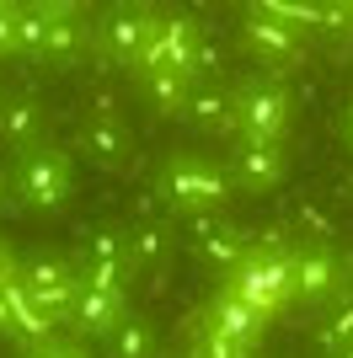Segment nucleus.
Wrapping results in <instances>:
<instances>
[{
  "mask_svg": "<svg viewBox=\"0 0 353 358\" xmlns=\"http://www.w3.org/2000/svg\"><path fill=\"white\" fill-rule=\"evenodd\" d=\"M338 145L353 155V96L342 102V113H338Z\"/></svg>",
  "mask_w": 353,
  "mask_h": 358,
  "instance_id": "nucleus-31",
  "label": "nucleus"
},
{
  "mask_svg": "<svg viewBox=\"0 0 353 358\" xmlns=\"http://www.w3.org/2000/svg\"><path fill=\"white\" fill-rule=\"evenodd\" d=\"M182 230H188V246H193V257L204 262V268H214V273H225L230 278L235 268H241V257L251 252V241H247V230L230 220L225 209H204V214H188V220H176Z\"/></svg>",
  "mask_w": 353,
  "mask_h": 358,
  "instance_id": "nucleus-6",
  "label": "nucleus"
},
{
  "mask_svg": "<svg viewBox=\"0 0 353 358\" xmlns=\"http://www.w3.org/2000/svg\"><path fill=\"white\" fill-rule=\"evenodd\" d=\"M294 257V252H289ZM289 257H268V252H247L241 257V268L230 273V284L225 289H235V294L247 299V305H257V310H284L294 299V262Z\"/></svg>",
  "mask_w": 353,
  "mask_h": 358,
  "instance_id": "nucleus-7",
  "label": "nucleus"
},
{
  "mask_svg": "<svg viewBox=\"0 0 353 358\" xmlns=\"http://www.w3.org/2000/svg\"><path fill=\"white\" fill-rule=\"evenodd\" d=\"M16 273H22V257L11 252V241H0V294L16 284Z\"/></svg>",
  "mask_w": 353,
  "mask_h": 358,
  "instance_id": "nucleus-28",
  "label": "nucleus"
},
{
  "mask_svg": "<svg viewBox=\"0 0 353 358\" xmlns=\"http://www.w3.org/2000/svg\"><path fill=\"white\" fill-rule=\"evenodd\" d=\"M182 358H193V353H182Z\"/></svg>",
  "mask_w": 353,
  "mask_h": 358,
  "instance_id": "nucleus-36",
  "label": "nucleus"
},
{
  "mask_svg": "<svg viewBox=\"0 0 353 358\" xmlns=\"http://www.w3.org/2000/svg\"><path fill=\"white\" fill-rule=\"evenodd\" d=\"M16 289L32 299V310L48 315L54 327H70V310H75V294H81V268H75V257L64 252H38L22 257V273H16Z\"/></svg>",
  "mask_w": 353,
  "mask_h": 358,
  "instance_id": "nucleus-3",
  "label": "nucleus"
},
{
  "mask_svg": "<svg viewBox=\"0 0 353 358\" xmlns=\"http://www.w3.org/2000/svg\"><path fill=\"white\" fill-rule=\"evenodd\" d=\"M11 27H16V0H0V54H11Z\"/></svg>",
  "mask_w": 353,
  "mask_h": 358,
  "instance_id": "nucleus-30",
  "label": "nucleus"
},
{
  "mask_svg": "<svg viewBox=\"0 0 353 358\" xmlns=\"http://www.w3.org/2000/svg\"><path fill=\"white\" fill-rule=\"evenodd\" d=\"M75 268H113V273H134L129 262V220H97L81 230L75 241Z\"/></svg>",
  "mask_w": 353,
  "mask_h": 358,
  "instance_id": "nucleus-16",
  "label": "nucleus"
},
{
  "mask_svg": "<svg viewBox=\"0 0 353 358\" xmlns=\"http://www.w3.org/2000/svg\"><path fill=\"white\" fill-rule=\"evenodd\" d=\"M6 310H11V331H16V337H22V343H48V337H54V321H48V315H38V310H32V299L27 294H22V289H6Z\"/></svg>",
  "mask_w": 353,
  "mask_h": 358,
  "instance_id": "nucleus-22",
  "label": "nucleus"
},
{
  "mask_svg": "<svg viewBox=\"0 0 353 358\" xmlns=\"http://www.w3.org/2000/svg\"><path fill=\"white\" fill-rule=\"evenodd\" d=\"M0 96H6V91H0Z\"/></svg>",
  "mask_w": 353,
  "mask_h": 358,
  "instance_id": "nucleus-37",
  "label": "nucleus"
},
{
  "mask_svg": "<svg viewBox=\"0 0 353 358\" xmlns=\"http://www.w3.org/2000/svg\"><path fill=\"white\" fill-rule=\"evenodd\" d=\"M289 262H294V299L326 305L342 294V257L332 252V241H300Z\"/></svg>",
  "mask_w": 353,
  "mask_h": 358,
  "instance_id": "nucleus-11",
  "label": "nucleus"
},
{
  "mask_svg": "<svg viewBox=\"0 0 353 358\" xmlns=\"http://www.w3.org/2000/svg\"><path fill=\"white\" fill-rule=\"evenodd\" d=\"M102 358H161V337H155V321L139 310H129L113 331L102 337Z\"/></svg>",
  "mask_w": 353,
  "mask_h": 358,
  "instance_id": "nucleus-18",
  "label": "nucleus"
},
{
  "mask_svg": "<svg viewBox=\"0 0 353 358\" xmlns=\"http://www.w3.org/2000/svg\"><path fill=\"white\" fill-rule=\"evenodd\" d=\"M43 48H48V16L38 11V0H27V6H16L11 54H16V59H32V64H43Z\"/></svg>",
  "mask_w": 353,
  "mask_h": 358,
  "instance_id": "nucleus-20",
  "label": "nucleus"
},
{
  "mask_svg": "<svg viewBox=\"0 0 353 358\" xmlns=\"http://www.w3.org/2000/svg\"><path fill=\"white\" fill-rule=\"evenodd\" d=\"M75 145H81V155H86L97 171H123L129 155H134V129L118 118V113H91V118L81 123Z\"/></svg>",
  "mask_w": 353,
  "mask_h": 358,
  "instance_id": "nucleus-13",
  "label": "nucleus"
},
{
  "mask_svg": "<svg viewBox=\"0 0 353 358\" xmlns=\"http://www.w3.org/2000/svg\"><path fill=\"white\" fill-rule=\"evenodd\" d=\"M284 145H273V139H230V150H225V177H230L235 193H247V198H263L273 193L284 182Z\"/></svg>",
  "mask_w": 353,
  "mask_h": 358,
  "instance_id": "nucleus-8",
  "label": "nucleus"
},
{
  "mask_svg": "<svg viewBox=\"0 0 353 358\" xmlns=\"http://www.w3.org/2000/svg\"><path fill=\"white\" fill-rule=\"evenodd\" d=\"M268 321H273V315L257 310V305H247L235 289H220V294L204 305V331H209V337H225V343H235L241 353H251V348L263 343Z\"/></svg>",
  "mask_w": 353,
  "mask_h": 358,
  "instance_id": "nucleus-12",
  "label": "nucleus"
},
{
  "mask_svg": "<svg viewBox=\"0 0 353 358\" xmlns=\"http://www.w3.org/2000/svg\"><path fill=\"white\" fill-rule=\"evenodd\" d=\"M316 343H321L326 358H338L342 348H353V294H338L332 315H326L321 327H316Z\"/></svg>",
  "mask_w": 353,
  "mask_h": 358,
  "instance_id": "nucleus-23",
  "label": "nucleus"
},
{
  "mask_svg": "<svg viewBox=\"0 0 353 358\" xmlns=\"http://www.w3.org/2000/svg\"><path fill=\"white\" fill-rule=\"evenodd\" d=\"M139 91H145V102L155 118H182V107L193 96V80L176 70H145L139 75Z\"/></svg>",
  "mask_w": 353,
  "mask_h": 358,
  "instance_id": "nucleus-19",
  "label": "nucleus"
},
{
  "mask_svg": "<svg viewBox=\"0 0 353 358\" xmlns=\"http://www.w3.org/2000/svg\"><path fill=\"white\" fill-rule=\"evenodd\" d=\"M27 358H91V353L75 343V337H48V343H32Z\"/></svg>",
  "mask_w": 353,
  "mask_h": 358,
  "instance_id": "nucleus-26",
  "label": "nucleus"
},
{
  "mask_svg": "<svg viewBox=\"0 0 353 358\" xmlns=\"http://www.w3.org/2000/svg\"><path fill=\"white\" fill-rule=\"evenodd\" d=\"M155 187H161V198L172 203L176 220H188V214H204V209H225L230 203V177H225L220 161H209V155H193V150H176V155H166L161 171H155Z\"/></svg>",
  "mask_w": 353,
  "mask_h": 358,
  "instance_id": "nucleus-1",
  "label": "nucleus"
},
{
  "mask_svg": "<svg viewBox=\"0 0 353 358\" xmlns=\"http://www.w3.org/2000/svg\"><path fill=\"white\" fill-rule=\"evenodd\" d=\"M172 246H176L172 224H129V262L134 268H161L172 257Z\"/></svg>",
  "mask_w": 353,
  "mask_h": 358,
  "instance_id": "nucleus-21",
  "label": "nucleus"
},
{
  "mask_svg": "<svg viewBox=\"0 0 353 358\" xmlns=\"http://www.w3.org/2000/svg\"><path fill=\"white\" fill-rule=\"evenodd\" d=\"M241 43H247L251 59H263V70H268V75L294 70V64L305 59V38H300L289 22L268 16L263 6H251V11L241 16Z\"/></svg>",
  "mask_w": 353,
  "mask_h": 358,
  "instance_id": "nucleus-9",
  "label": "nucleus"
},
{
  "mask_svg": "<svg viewBox=\"0 0 353 358\" xmlns=\"http://www.w3.org/2000/svg\"><path fill=\"white\" fill-rule=\"evenodd\" d=\"M251 252H268V257H289L294 241H289V224H263V236L251 241Z\"/></svg>",
  "mask_w": 353,
  "mask_h": 358,
  "instance_id": "nucleus-25",
  "label": "nucleus"
},
{
  "mask_svg": "<svg viewBox=\"0 0 353 358\" xmlns=\"http://www.w3.org/2000/svg\"><path fill=\"white\" fill-rule=\"evenodd\" d=\"M182 123H188L193 134L204 139H241V118H235V102H230V86L220 80H209V86H193L188 107H182Z\"/></svg>",
  "mask_w": 353,
  "mask_h": 358,
  "instance_id": "nucleus-15",
  "label": "nucleus"
},
{
  "mask_svg": "<svg viewBox=\"0 0 353 358\" xmlns=\"http://www.w3.org/2000/svg\"><path fill=\"white\" fill-rule=\"evenodd\" d=\"M342 294H353V246H348V257H342Z\"/></svg>",
  "mask_w": 353,
  "mask_h": 358,
  "instance_id": "nucleus-33",
  "label": "nucleus"
},
{
  "mask_svg": "<svg viewBox=\"0 0 353 358\" xmlns=\"http://www.w3.org/2000/svg\"><path fill=\"white\" fill-rule=\"evenodd\" d=\"M129 224H176L172 203L161 198V187H155V182L134 187V198H129Z\"/></svg>",
  "mask_w": 353,
  "mask_h": 358,
  "instance_id": "nucleus-24",
  "label": "nucleus"
},
{
  "mask_svg": "<svg viewBox=\"0 0 353 358\" xmlns=\"http://www.w3.org/2000/svg\"><path fill=\"white\" fill-rule=\"evenodd\" d=\"M38 11L48 16V48H43V64L48 70H75L86 59L97 38H91V22L81 16V6L70 0H38Z\"/></svg>",
  "mask_w": 353,
  "mask_h": 358,
  "instance_id": "nucleus-10",
  "label": "nucleus"
},
{
  "mask_svg": "<svg viewBox=\"0 0 353 358\" xmlns=\"http://www.w3.org/2000/svg\"><path fill=\"white\" fill-rule=\"evenodd\" d=\"M11 193H16V203L32 209V214H59L70 203V193H75L70 155L59 145H48V139L32 145V150H22L16 166H11Z\"/></svg>",
  "mask_w": 353,
  "mask_h": 358,
  "instance_id": "nucleus-2",
  "label": "nucleus"
},
{
  "mask_svg": "<svg viewBox=\"0 0 353 358\" xmlns=\"http://www.w3.org/2000/svg\"><path fill=\"white\" fill-rule=\"evenodd\" d=\"M155 32H161V22H155L145 6H107V11L97 16L91 38H97V48L107 54V64L134 75L139 59H145V48L155 43Z\"/></svg>",
  "mask_w": 353,
  "mask_h": 358,
  "instance_id": "nucleus-5",
  "label": "nucleus"
},
{
  "mask_svg": "<svg viewBox=\"0 0 353 358\" xmlns=\"http://www.w3.org/2000/svg\"><path fill=\"white\" fill-rule=\"evenodd\" d=\"M348 187H353V182H348Z\"/></svg>",
  "mask_w": 353,
  "mask_h": 358,
  "instance_id": "nucleus-38",
  "label": "nucleus"
},
{
  "mask_svg": "<svg viewBox=\"0 0 353 358\" xmlns=\"http://www.w3.org/2000/svg\"><path fill=\"white\" fill-rule=\"evenodd\" d=\"M230 102H235V118H241V134L273 139V145L284 139V129H289V118H294L289 86H284L279 75H268V70L241 75V80L230 86Z\"/></svg>",
  "mask_w": 353,
  "mask_h": 358,
  "instance_id": "nucleus-4",
  "label": "nucleus"
},
{
  "mask_svg": "<svg viewBox=\"0 0 353 358\" xmlns=\"http://www.w3.org/2000/svg\"><path fill=\"white\" fill-rule=\"evenodd\" d=\"M0 331H11V310H6V294H0Z\"/></svg>",
  "mask_w": 353,
  "mask_h": 358,
  "instance_id": "nucleus-34",
  "label": "nucleus"
},
{
  "mask_svg": "<svg viewBox=\"0 0 353 358\" xmlns=\"http://www.w3.org/2000/svg\"><path fill=\"white\" fill-rule=\"evenodd\" d=\"M43 129H48V118L32 91H6L0 96V145H11L22 155V150L43 145Z\"/></svg>",
  "mask_w": 353,
  "mask_h": 358,
  "instance_id": "nucleus-17",
  "label": "nucleus"
},
{
  "mask_svg": "<svg viewBox=\"0 0 353 358\" xmlns=\"http://www.w3.org/2000/svg\"><path fill=\"white\" fill-rule=\"evenodd\" d=\"M129 315V289H91L81 278V294H75V310H70V337L75 343H102L107 331Z\"/></svg>",
  "mask_w": 353,
  "mask_h": 358,
  "instance_id": "nucleus-14",
  "label": "nucleus"
},
{
  "mask_svg": "<svg viewBox=\"0 0 353 358\" xmlns=\"http://www.w3.org/2000/svg\"><path fill=\"white\" fill-rule=\"evenodd\" d=\"M294 220H300V224H310V230H316V241H326V236H332V220H326V214L316 209V203H300V214H294Z\"/></svg>",
  "mask_w": 353,
  "mask_h": 358,
  "instance_id": "nucleus-29",
  "label": "nucleus"
},
{
  "mask_svg": "<svg viewBox=\"0 0 353 358\" xmlns=\"http://www.w3.org/2000/svg\"><path fill=\"white\" fill-rule=\"evenodd\" d=\"M193 358H247V353H241L235 343H225V337H209V331H204L198 348H193Z\"/></svg>",
  "mask_w": 353,
  "mask_h": 358,
  "instance_id": "nucleus-27",
  "label": "nucleus"
},
{
  "mask_svg": "<svg viewBox=\"0 0 353 358\" xmlns=\"http://www.w3.org/2000/svg\"><path fill=\"white\" fill-rule=\"evenodd\" d=\"M338 358H353V348H342V353H338Z\"/></svg>",
  "mask_w": 353,
  "mask_h": 358,
  "instance_id": "nucleus-35",
  "label": "nucleus"
},
{
  "mask_svg": "<svg viewBox=\"0 0 353 358\" xmlns=\"http://www.w3.org/2000/svg\"><path fill=\"white\" fill-rule=\"evenodd\" d=\"M11 209H22V203L11 193V171H0V214H11Z\"/></svg>",
  "mask_w": 353,
  "mask_h": 358,
  "instance_id": "nucleus-32",
  "label": "nucleus"
}]
</instances>
